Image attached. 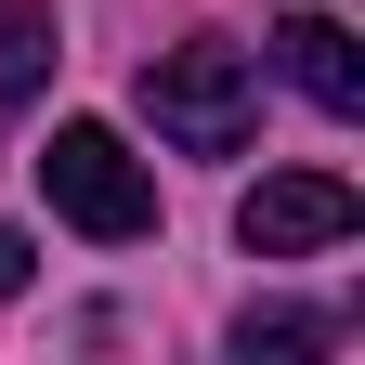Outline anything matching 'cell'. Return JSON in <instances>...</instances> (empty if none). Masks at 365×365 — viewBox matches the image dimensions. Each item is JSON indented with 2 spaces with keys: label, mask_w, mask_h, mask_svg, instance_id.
Masks as SVG:
<instances>
[{
  "label": "cell",
  "mask_w": 365,
  "mask_h": 365,
  "mask_svg": "<svg viewBox=\"0 0 365 365\" xmlns=\"http://www.w3.org/2000/svg\"><path fill=\"white\" fill-rule=\"evenodd\" d=\"M144 118H157V144H182V157H235L248 118H261V66L235 53V39L144 53Z\"/></svg>",
  "instance_id": "1"
},
{
  "label": "cell",
  "mask_w": 365,
  "mask_h": 365,
  "mask_svg": "<svg viewBox=\"0 0 365 365\" xmlns=\"http://www.w3.org/2000/svg\"><path fill=\"white\" fill-rule=\"evenodd\" d=\"M39 182H53V209L78 222V235H105V248H130V235H157V170L118 144L105 118H66L53 144H39Z\"/></svg>",
  "instance_id": "2"
},
{
  "label": "cell",
  "mask_w": 365,
  "mask_h": 365,
  "mask_svg": "<svg viewBox=\"0 0 365 365\" xmlns=\"http://www.w3.org/2000/svg\"><path fill=\"white\" fill-rule=\"evenodd\" d=\"M26 274H39V248H26V235H0V300H26Z\"/></svg>",
  "instance_id": "7"
},
{
  "label": "cell",
  "mask_w": 365,
  "mask_h": 365,
  "mask_svg": "<svg viewBox=\"0 0 365 365\" xmlns=\"http://www.w3.org/2000/svg\"><path fill=\"white\" fill-rule=\"evenodd\" d=\"M39 78H53V14H26V0H14V14H0V105H26Z\"/></svg>",
  "instance_id": "5"
},
{
  "label": "cell",
  "mask_w": 365,
  "mask_h": 365,
  "mask_svg": "<svg viewBox=\"0 0 365 365\" xmlns=\"http://www.w3.org/2000/svg\"><path fill=\"white\" fill-rule=\"evenodd\" d=\"M274 66H287L300 105H327V118H365V39L339 14H287L274 26Z\"/></svg>",
  "instance_id": "4"
},
{
  "label": "cell",
  "mask_w": 365,
  "mask_h": 365,
  "mask_svg": "<svg viewBox=\"0 0 365 365\" xmlns=\"http://www.w3.org/2000/svg\"><path fill=\"white\" fill-rule=\"evenodd\" d=\"M339 327H327V313H248V327H235V352L261 365V352H327Z\"/></svg>",
  "instance_id": "6"
},
{
  "label": "cell",
  "mask_w": 365,
  "mask_h": 365,
  "mask_svg": "<svg viewBox=\"0 0 365 365\" xmlns=\"http://www.w3.org/2000/svg\"><path fill=\"white\" fill-rule=\"evenodd\" d=\"M365 222V196L339 170H274V182H248V209H235V248L248 261H313V248H339Z\"/></svg>",
  "instance_id": "3"
}]
</instances>
